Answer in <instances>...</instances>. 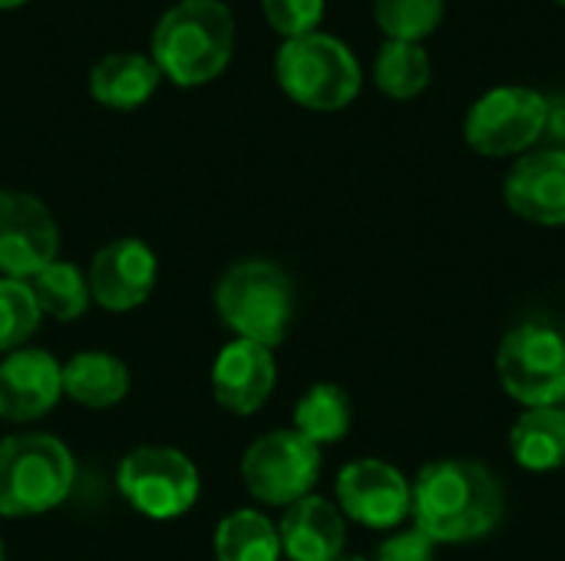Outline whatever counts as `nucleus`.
<instances>
[{
    "instance_id": "19",
    "label": "nucleus",
    "mask_w": 565,
    "mask_h": 561,
    "mask_svg": "<svg viewBox=\"0 0 565 561\" xmlns=\"http://www.w3.org/2000/svg\"><path fill=\"white\" fill-rule=\"evenodd\" d=\"M510 453L526 473H553L565 466V407L523 410L510 430Z\"/></svg>"
},
{
    "instance_id": "13",
    "label": "nucleus",
    "mask_w": 565,
    "mask_h": 561,
    "mask_svg": "<svg viewBox=\"0 0 565 561\" xmlns=\"http://www.w3.org/2000/svg\"><path fill=\"white\" fill-rule=\"evenodd\" d=\"M63 397V364L40 347H20L0 357V420L36 423Z\"/></svg>"
},
{
    "instance_id": "18",
    "label": "nucleus",
    "mask_w": 565,
    "mask_h": 561,
    "mask_svg": "<svg viewBox=\"0 0 565 561\" xmlns=\"http://www.w3.org/2000/svg\"><path fill=\"white\" fill-rule=\"evenodd\" d=\"M129 393V370L116 354L83 350L63 364V397L86 410H109Z\"/></svg>"
},
{
    "instance_id": "30",
    "label": "nucleus",
    "mask_w": 565,
    "mask_h": 561,
    "mask_svg": "<svg viewBox=\"0 0 565 561\" xmlns=\"http://www.w3.org/2000/svg\"><path fill=\"white\" fill-rule=\"evenodd\" d=\"M0 561H3V539H0Z\"/></svg>"
},
{
    "instance_id": "23",
    "label": "nucleus",
    "mask_w": 565,
    "mask_h": 561,
    "mask_svg": "<svg viewBox=\"0 0 565 561\" xmlns=\"http://www.w3.org/2000/svg\"><path fill=\"white\" fill-rule=\"evenodd\" d=\"M374 83L391 99H414L430 83V56L420 43L387 40L374 60Z\"/></svg>"
},
{
    "instance_id": "2",
    "label": "nucleus",
    "mask_w": 565,
    "mask_h": 561,
    "mask_svg": "<svg viewBox=\"0 0 565 561\" xmlns=\"http://www.w3.org/2000/svg\"><path fill=\"white\" fill-rule=\"evenodd\" d=\"M235 53V17L225 0H179L152 30V60L179 86L215 79Z\"/></svg>"
},
{
    "instance_id": "16",
    "label": "nucleus",
    "mask_w": 565,
    "mask_h": 561,
    "mask_svg": "<svg viewBox=\"0 0 565 561\" xmlns=\"http://www.w3.org/2000/svg\"><path fill=\"white\" fill-rule=\"evenodd\" d=\"M281 555L291 561H334L344 555L348 526L341 509L324 496H305L291 506H285V516L278 522Z\"/></svg>"
},
{
    "instance_id": "12",
    "label": "nucleus",
    "mask_w": 565,
    "mask_h": 561,
    "mask_svg": "<svg viewBox=\"0 0 565 561\" xmlns=\"http://www.w3.org/2000/svg\"><path fill=\"white\" fill-rule=\"evenodd\" d=\"M159 281V258L142 238H116L103 245L86 271L89 298L109 314L136 311Z\"/></svg>"
},
{
    "instance_id": "7",
    "label": "nucleus",
    "mask_w": 565,
    "mask_h": 561,
    "mask_svg": "<svg viewBox=\"0 0 565 561\" xmlns=\"http://www.w3.org/2000/svg\"><path fill=\"white\" fill-rule=\"evenodd\" d=\"M497 374L503 390L523 407L565 403V337L550 324L513 327L497 350Z\"/></svg>"
},
{
    "instance_id": "28",
    "label": "nucleus",
    "mask_w": 565,
    "mask_h": 561,
    "mask_svg": "<svg viewBox=\"0 0 565 561\" xmlns=\"http://www.w3.org/2000/svg\"><path fill=\"white\" fill-rule=\"evenodd\" d=\"M334 561H371V559H364V555H348V552H344V555H338Z\"/></svg>"
},
{
    "instance_id": "24",
    "label": "nucleus",
    "mask_w": 565,
    "mask_h": 561,
    "mask_svg": "<svg viewBox=\"0 0 565 561\" xmlns=\"http://www.w3.org/2000/svg\"><path fill=\"white\" fill-rule=\"evenodd\" d=\"M40 308L26 281L0 278V357L26 347V341L40 327Z\"/></svg>"
},
{
    "instance_id": "3",
    "label": "nucleus",
    "mask_w": 565,
    "mask_h": 561,
    "mask_svg": "<svg viewBox=\"0 0 565 561\" xmlns=\"http://www.w3.org/2000/svg\"><path fill=\"white\" fill-rule=\"evenodd\" d=\"M215 311L238 337L262 347H278L295 321V281L268 258H245L225 268L215 284Z\"/></svg>"
},
{
    "instance_id": "14",
    "label": "nucleus",
    "mask_w": 565,
    "mask_h": 561,
    "mask_svg": "<svg viewBox=\"0 0 565 561\" xmlns=\"http://www.w3.org/2000/svg\"><path fill=\"white\" fill-rule=\"evenodd\" d=\"M278 384L275 354L252 341H232L218 350L212 364V393L222 410L235 417L258 413Z\"/></svg>"
},
{
    "instance_id": "10",
    "label": "nucleus",
    "mask_w": 565,
    "mask_h": 561,
    "mask_svg": "<svg viewBox=\"0 0 565 561\" xmlns=\"http://www.w3.org/2000/svg\"><path fill=\"white\" fill-rule=\"evenodd\" d=\"M334 506L364 529L394 532L411 519V483L384 460H354L338 473Z\"/></svg>"
},
{
    "instance_id": "6",
    "label": "nucleus",
    "mask_w": 565,
    "mask_h": 561,
    "mask_svg": "<svg viewBox=\"0 0 565 561\" xmlns=\"http://www.w3.org/2000/svg\"><path fill=\"white\" fill-rule=\"evenodd\" d=\"M122 499L146 519L169 522L185 516L202 489L195 463L175 446H136L116 470Z\"/></svg>"
},
{
    "instance_id": "27",
    "label": "nucleus",
    "mask_w": 565,
    "mask_h": 561,
    "mask_svg": "<svg viewBox=\"0 0 565 561\" xmlns=\"http://www.w3.org/2000/svg\"><path fill=\"white\" fill-rule=\"evenodd\" d=\"M434 549L437 546L417 526H411V529H397L394 536H387L371 561H434Z\"/></svg>"
},
{
    "instance_id": "20",
    "label": "nucleus",
    "mask_w": 565,
    "mask_h": 561,
    "mask_svg": "<svg viewBox=\"0 0 565 561\" xmlns=\"http://www.w3.org/2000/svg\"><path fill=\"white\" fill-rule=\"evenodd\" d=\"M212 552L215 561H278V526L258 509H235L215 526Z\"/></svg>"
},
{
    "instance_id": "31",
    "label": "nucleus",
    "mask_w": 565,
    "mask_h": 561,
    "mask_svg": "<svg viewBox=\"0 0 565 561\" xmlns=\"http://www.w3.org/2000/svg\"><path fill=\"white\" fill-rule=\"evenodd\" d=\"M559 3H565V0H559Z\"/></svg>"
},
{
    "instance_id": "22",
    "label": "nucleus",
    "mask_w": 565,
    "mask_h": 561,
    "mask_svg": "<svg viewBox=\"0 0 565 561\" xmlns=\"http://www.w3.org/2000/svg\"><path fill=\"white\" fill-rule=\"evenodd\" d=\"M26 284L33 291V301H36L40 314L53 317V321H63V324L83 317L86 308L93 304L86 274L73 261H60L56 258L53 265L36 271Z\"/></svg>"
},
{
    "instance_id": "11",
    "label": "nucleus",
    "mask_w": 565,
    "mask_h": 561,
    "mask_svg": "<svg viewBox=\"0 0 565 561\" xmlns=\"http://www.w3.org/2000/svg\"><path fill=\"white\" fill-rule=\"evenodd\" d=\"M60 228L53 212L30 192L0 188V278L30 281L56 261Z\"/></svg>"
},
{
    "instance_id": "17",
    "label": "nucleus",
    "mask_w": 565,
    "mask_h": 561,
    "mask_svg": "<svg viewBox=\"0 0 565 561\" xmlns=\"http://www.w3.org/2000/svg\"><path fill=\"white\" fill-rule=\"evenodd\" d=\"M159 66L146 53H106L89 69V93L96 103L113 109H136L142 106L159 86Z\"/></svg>"
},
{
    "instance_id": "26",
    "label": "nucleus",
    "mask_w": 565,
    "mask_h": 561,
    "mask_svg": "<svg viewBox=\"0 0 565 561\" xmlns=\"http://www.w3.org/2000/svg\"><path fill=\"white\" fill-rule=\"evenodd\" d=\"M262 10L268 23L288 40L318 30L324 17V0H262Z\"/></svg>"
},
{
    "instance_id": "25",
    "label": "nucleus",
    "mask_w": 565,
    "mask_h": 561,
    "mask_svg": "<svg viewBox=\"0 0 565 561\" xmlns=\"http://www.w3.org/2000/svg\"><path fill=\"white\" fill-rule=\"evenodd\" d=\"M374 17L387 40L420 43L444 20V0H374Z\"/></svg>"
},
{
    "instance_id": "9",
    "label": "nucleus",
    "mask_w": 565,
    "mask_h": 561,
    "mask_svg": "<svg viewBox=\"0 0 565 561\" xmlns=\"http://www.w3.org/2000/svg\"><path fill=\"white\" fill-rule=\"evenodd\" d=\"M550 122V103L530 86H497L483 93L463 122V136L473 152L507 159L526 152Z\"/></svg>"
},
{
    "instance_id": "1",
    "label": "nucleus",
    "mask_w": 565,
    "mask_h": 561,
    "mask_svg": "<svg viewBox=\"0 0 565 561\" xmlns=\"http://www.w3.org/2000/svg\"><path fill=\"white\" fill-rule=\"evenodd\" d=\"M503 509V483L477 460L427 463L411 483V519L434 546H460L490 536Z\"/></svg>"
},
{
    "instance_id": "5",
    "label": "nucleus",
    "mask_w": 565,
    "mask_h": 561,
    "mask_svg": "<svg viewBox=\"0 0 565 561\" xmlns=\"http://www.w3.org/2000/svg\"><path fill=\"white\" fill-rule=\"evenodd\" d=\"M275 73L295 103L318 112L344 109L361 93L358 56L344 40L321 30L288 36L275 56Z\"/></svg>"
},
{
    "instance_id": "21",
    "label": "nucleus",
    "mask_w": 565,
    "mask_h": 561,
    "mask_svg": "<svg viewBox=\"0 0 565 561\" xmlns=\"http://www.w3.org/2000/svg\"><path fill=\"white\" fill-rule=\"evenodd\" d=\"M351 397L338 384H315L295 403V433H301L318 450L338 443L351 430Z\"/></svg>"
},
{
    "instance_id": "8",
    "label": "nucleus",
    "mask_w": 565,
    "mask_h": 561,
    "mask_svg": "<svg viewBox=\"0 0 565 561\" xmlns=\"http://www.w3.org/2000/svg\"><path fill=\"white\" fill-rule=\"evenodd\" d=\"M318 476L321 450L295 430H271L242 456V483L262 506H291L311 496Z\"/></svg>"
},
{
    "instance_id": "29",
    "label": "nucleus",
    "mask_w": 565,
    "mask_h": 561,
    "mask_svg": "<svg viewBox=\"0 0 565 561\" xmlns=\"http://www.w3.org/2000/svg\"><path fill=\"white\" fill-rule=\"evenodd\" d=\"M17 3H26V0H0V7H17Z\"/></svg>"
},
{
    "instance_id": "15",
    "label": "nucleus",
    "mask_w": 565,
    "mask_h": 561,
    "mask_svg": "<svg viewBox=\"0 0 565 561\" xmlns=\"http://www.w3.org/2000/svg\"><path fill=\"white\" fill-rule=\"evenodd\" d=\"M510 212L523 222L559 228L565 225V152L543 149L523 155L503 185Z\"/></svg>"
},
{
    "instance_id": "4",
    "label": "nucleus",
    "mask_w": 565,
    "mask_h": 561,
    "mask_svg": "<svg viewBox=\"0 0 565 561\" xmlns=\"http://www.w3.org/2000/svg\"><path fill=\"white\" fill-rule=\"evenodd\" d=\"M76 483V460L53 433L0 440V516L30 519L63 506Z\"/></svg>"
}]
</instances>
